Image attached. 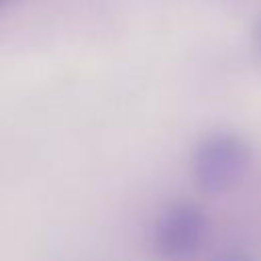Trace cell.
Segmentation results:
<instances>
[{
  "mask_svg": "<svg viewBox=\"0 0 261 261\" xmlns=\"http://www.w3.org/2000/svg\"><path fill=\"white\" fill-rule=\"evenodd\" d=\"M249 163V149L239 135L220 130L208 135L192 157V171L206 192H224L241 179Z\"/></svg>",
  "mask_w": 261,
  "mask_h": 261,
  "instance_id": "1",
  "label": "cell"
},
{
  "mask_svg": "<svg viewBox=\"0 0 261 261\" xmlns=\"http://www.w3.org/2000/svg\"><path fill=\"white\" fill-rule=\"evenodd\" d=\"M204 218L198 208L190 204H179L169 208L157 226L159 247L169 255L190 253L202 239Z\"/></svg>",
  "mask_w": 261,
  "mask_h": 261,
  "instance_id": "2",
  "label": "cell"
},
{
  "mask_svg": "<svg viewBox=\"0 0 261 261\" xmlns=\"http://www.w3.org/2000/svg\"><path fill=\"white\" fill-rule=\"evenodd\" d=\"M0 2H4V0H0Z\"/></svg>",
  "mask_w": 261,
  "mask_h": 261,
  "instance_id": "3",
  "label": "cell"
}]
</instances>
